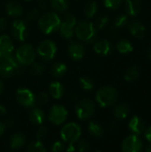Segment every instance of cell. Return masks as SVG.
<instances>
[{
	"instance_id": "cell-39",
	"label": "cell",
	"mask_w": 151,
	"mask_h": 152,
	"mask_svg": "<svg viewBox=\"0 0 151 152\" xmlns=\"http://www.w3.org/2000/svg\"><path fill=\"white\" fill-rule=\"evenodd\" d=\"M122 0H104V5L109 9H117L120 6Z\"/></svg>"
},
{
	"instance_id": "cell-18",
	"label": "cell",
	"mask_w": 151,
	"mask_h": 152,
	"mask_svg": "<svg viewBox=\"0 0 151 152\" xmlns=\"http://www.w3.org/2000/svg\"><path fill=\"white\" fill-rule=\"evenodd\" d=\"M128 127L134 134H137V135L143 134L144 130L146 129L144 121L138 116H133L131 118L128 124Z\"/></svg>"
},
{
	"instance_id": "cell-34",
	"label": "cell",
	"mask_w": 151,
	"mask_h": 152,
	"mask_svg": "<svg viewBox=\"0 0 151 152\" xmlns=\"http://www.w3.org/2000/svg\"><path fill=\"white\" fill-rule=\"evenodd\" d=\"M44 70H45V67L43 64L36 62L32 64L30 72L33 76H41L44 72Z\"/></svg>"
},
{
	"instance_id": "cell-4",
	"label": "cell",
	"mask_w": 151,
	"mask_h": 152,
	"mask_svg": "<svg viewBox=\"0 0 151 152\" xmlns=\"http://www.w3.org/2000/svg\"><path fill=\"white\" fill-rule=\"evenodd\" d=\"M35 48L29 44H25L19 46L15 52V59L20 66H28L32 64L35 61Z\"/></svg>"
},
{
	"instance_id": "cell-24",
	"label": "cell",
	"mask_w": 151,
	"mask_h": 152,
	"mask_svg": "<svg viewBox=\"0 0 151 152\" xmlns=\"http://www.w3.org/2000/svg\"><path fill=\"white\" fill-rule=\"evenodd\" d=\"M49 91L50 94L53 99H61L64 94V87L61 83L58 81H54L50 84L49 86Z\"/></svg>"
},
{
	"instance_id": "cell-14",
	"label": "cell",
	"mask_w": 151,
	"mask_h": 152,
	"mask_svg": "<svg viewBox=\"0 0 151 152\" xmlns=\"http://www.w3.org/2000/svg\"><path fill=\"white\" fill-rule=\"evenodd\" d=\"M85 46L79 42H71L68 46L69 56L74 61H80L85 56Z\"/></svg>"
},
{
	"instance_id": "cell-1",
	"label": "cell",
	"mask_w": 151,
	"mask_h": 152,
	"mask_svg": "<svg viewBox=\"0 0 151 152\" xmlns=\"http://www.w3.org/2000/svg\"><path fill=\"white\" fill-rule=\"evenodd\" d=\"M61 20L54 12L43 14L38 20V28L45 35H50L59 30Z\"/></svg>"
},
{
	"instance_id": "cell-28",
	"label": "cell",
	"mask_w": 151,
	"mask_h": 152,
	"mask_svg": "<svg viewBox=\"0 0 151 152\" xmlns=\"http://www.w3.org/2000/svg\"><path fill=\"white\" fill-rule=\"evenodd\" d=\"M88 131H89L91 135H93V136H94L96 138H101L104 134V131H103L102 126L100 124H98L97 122H94V121H92V122L89 123Z\"/></svg>"
},
{
	"instance_id": "cell-13",
	"label": "cell",
	"mask_w": 151,
	"mask_h": 152,
	"mask_svg": "<svg viewBox=\"0 0 151 152\" xmlns=\"http://www.w3.org/2000/svg\"><path fill=\"white\" fill-rule=\"evenodd\" d=\"M11 31H12V37L20 42L25 41L28 35V30L27 25H26L25 21L20 19H17L12 22Z\"/></svg>"
},
{
	"instance_id": "cell-6",
	"label": "cell",
	"mask_w": 151,
	"mask_h": 152,
	"mask_svg": "<svg viewBox=\"0 0 151 152\" xmlns=\"http://www.w3.org/2000/svg\"><path fill=\"white\" fill-rule=\"evenodd\" d=\"M81 134L80 126L75 122L66 124L61 130V137L67 143H75L80 138Z\"/></svg>"
},
{
	"instance_id": "cell-42",
	"label": "cell",
	"mask_w": 151,
	"mask_h": 152,
	"mask_svg": "<svg viewBox=\"0 0 151 152\" xmlns=\"http://www.w3.org/2000/svg\"><path fill=\"white\" fill-rule=\"evenodd\" d=\"M143 133H144L145 139H146L149 142H151V126L148 127L147 129H145Z\"/></svg>"
},
{
	"instance_id": "cell-2",
	"label": "cell",
	"mask_w": 151,
	"mask_h": 152,
	"mask_svg": "<svg viewBox=\"0 0 151 152\" xmlns=\"http://www.w3.org/2000/svg\"><path fill=\"white\" fill-rule=\"evenodd\" d=\"M75 33L80 41L85 43H92L95 41L97 37V28L95 25L88 20H82L79 23H77Z\"/></svg>"
},
{
	"instance_id": "cell-40",
	"label": "cell",
	"mask_w": 151,
	"mask_h": 152,
	"mask_svg": "<svg viewBox=\"0 0 151 152\" xmlns=\"http://www.w3.org/2000/svg\"><path fill=\"white\" fill-rule=\"evenodd\" d=\"M64 150V145L61 142H59V141H56L54 142L53 144H52V147H51V151L53 152H61Z\"/></svg>"
},
{
	"instance_id": "cell-16",
	"label": "cell",
	"mask_w": 151,
	"mask_h": 152,
	"mask_svg": "<svg viewBox=\"0 0 151 152\" xmlns=\"http://www.w3.org/2000/svg\"><path fill=\"white\" fill-rule=\"evenodd\" d=\"M93 50L97 54L101 56H107L111 53L112 45L109 40L102 39V40H99L95 42L93 45Z\"/></svg>"
},
{
	"instance_id": "cell-23",
	"label": "cell",
	"mask_w": 151,
	"mask_h": 152,
	"mask_svg": "<svg viewBox=\"0 0 151 152\" xmlns=\"http://www.w3.org/2000/svg\"><path fill=\"white\" fill-rule=\"evenodd\" d=\"M67 65L63 62L58 61L55 62L54 64H53V66L51 67V74L53 77L55 78H61L62 77H64L67 73Z\"/></svg>"
},
{
	"instance_id": "cell-25",
	"label": "cell",
	"mask_w": 151,
	"mask_h": 152,
	"mask_svg": "<svg viewBox=\"0 0 151 152\" xmlns=\"http://www.w3.org/2000/svg\"><path fill=\"white\" fill-rule=\"evenodd\" d=\"M25 135L22 133H15L10 138V147L12 150H18L25 143Z\"/></svg>"
},
{
	"instance_id": "cell-26",
	"label": "cell",
	"mask_w": 151,
	"mask_h": 152,
	"mask_svg": "<svg viewBox=\"0 0 151 152\" xmlns=\"http://www.w3.org/2000/svg\"><path fill=\"white\" fill-rule=\"evenodd\" d=\"M140 77V69L136 65H133L127 69L125 73V79L127 82H134Z\"/></svg>"
},
{
	"instance_id": "cell-33",
	"label": "cell",
	"mask_w": 151,
	"mask_h": 152,
	"mask_svg": "<svg viewBox=\"0 0 151 152\" xmlns=\"http://www.w3.org/2000/svg\"><path fill=\"white\" fill-rule=\"evenodd\" d=\"M128 24V16L127 14H120L116 17L114 20V26L117 28H120Z\"/></svg>"
},
{
	"instance_id": "cell-21",
	"label": "cell",
	"mask_w": 151,
	"mask_h": 152,
	"mask_svg": "<svg viewBox=\"0 0 151 152\" xmlns=\"http://www.w3.org/2000/svg\"><path fill=\"white\" fill-rule=\"evenodd\" d=\"M114 117L117 119H125L130 114V107L127 103H119L115 106L113 110Z\"/></svg>"
},
{
	"instance_id": "cell-50",
	"label": "cell",
	"mask_w": 151,
	"mask_h": 152,
	"mask_svg": "<svg viewBox=\"0 0 151 152\" xmlns=\"http://www.w3.org/2000/svg\"><path fill=\"white\" fill-rule=\"evenodd\" d=\"M26 1H30V0H26Z\"/></svg>"
},
{
	"instance_id": "cell-20",
	"label": "cell",
	"mask_w": 151,
	"mask_h": 152,
	"mask_svg": "<svg viewBox=\"0 0 151 152\" xmlns=\"http://www.w3.org/2000/svg\"><path fill=\"white\" fill-rule=\"evenodd\" d=\"M28 118L32 124L39 126L43 124V122L44 121L45 115H44V112L40 108H34L30 110Z\"/></svg>"
},
{
	"instance_id": "cell-15",
	"label": "cell",
	"mask_w": 151,
	"mask_h": 152,
	"mask_svg": "<svg viewBox=\"0 0 151 152\" xmlns=\"http://www.w3.org/2000/svg\"><path fill=\"white\" fill-rule=\"evenodd\" d=\"M14 46L11 37L8 35H2L0 37V57L11 55L13 52Z\"/></svg>"
},
{
	"instance_id": "cell-17",
	"label": "cell",
	"mask_w": 151,
	"mask_h": 152,
	"mask_svg": "<svg viewBox=\"0 0 151 152\" xmlns=\"http://www.w3.org/2000/svg\"><path fill=\"white\" fill-rule=\"evenodd\" d=\"M130 33L138 39H142L145 37V27L139 20H133L128 23Z\"/></svg>"
},
{
	"instance_id": "cell-5",
	"label": "cell",
	"mask_w": 151,
	"mask_h": 152,
	"mask_svg": "<svg viewBox=\"0 0 151 152\" xmlns=\"http://www.w3.org/2000/svg\"><path fill=\"white\" fill-rule=\"evenodd\" d=\"M20 68V63L12 54L0 57V75L3 77H10Z\"/></svg>"
},
{
	"instance_id": "cell-47",
	"label": "cell",
	"mask_w": 151,
	"mask_h": 152,
	"mask_svg": "<svg viewBox=\"0 0 151 152\" xmlns=\"http://www.w3.org/2000/svg\"><path fill=\"white\" fill-rule=\"evenodd\" d=\"M3 91H4V83L0 80V94L3 93Z\"/></svg>"
},
{
	"instance_id": "cell-22",
	"label": "cell",
	"mask_w": 151,
	"mask_h": 152,
	"mask_svg": "<svg viewBox=\"0 0 151 152\" xmlns=\"http://www.w3.org/2000/svg\"><path fill=\"white\" fill-rule=\"evenodd\" d=\"M5 11H6V13L11 17H20V15H22L23 8L17 2L11 1L6 4Z\"/></svg>"
},
{
	"instance_id": "cell-7",
	"label": "cell",
	"mask_w": 151,
	"mask_h": 152,
	"mask_svg": "<svg viewBox=\"0 0 151 152\" xmlns=\"http://www.w3.org/2000/svg\"><path fill=\"white\" fill-rule=\"evenodd\" d=\"M76 115L80 120H86L90 118L95 111V105L90 99H83L79 101L75 108Z\"/></svg>"
},
{
	"instance_id": "cell-38",
	"label": "cell",
	"mask_w": 151,
	"mask_h": 152,
	"mask_svg": "<svg viewBox=\"0 0 151 152\" xmlns=\"http://www.w3.org/2000/svg\"><path fill=\"white\" fill-rule=\"evenodd\" d=\"M49 102V95L46 93H40L36 98V102H37L39 105H45Z\"/></svg>"
},
{
	"instance_id": "cell-3",
	"label": "cell",
	"mask_w": 151,
	"mask_h": 152,
	"mask_svg": "<svg viewBox=\"0 0 151 152\" xmlns=\"http://www.w3.org/2000/svg\"><path fill=\"white\" fill-rule=\"evenodd\" d=\"M95 99L101 107H109L117 102L118 99V93L112 86H103L96 93Z\"/></svg>"
},
{
	"instance_id": "cell-11",
	"label": "cell",
	"mask_w": 151,
	"mask_h": 152,
	"mask_svg": "<svg viewBox=\"0 0 151 152\" xmlns=\"http://www.w3.org/2000/svg\"><path fill=\"white\" fill-rule=\"evenodd\" d=\"M16 101L17 102L25 108H31L36 104V96L29 89L20 87L16 91Z\"/></svg>"
},
{
	"instance_id": "cell-31",
	"label": "cell",
	"mask_w": 151,
	"mask_h": 152,
	"mask_svg": "<svg viewBox=\"0 0 151 152\" xmlns=\"http://www.w3.org/2000/svg\"><path fill=\"white\" fill-rule=\"evenodd\" d=\"M27 151L28 152H45L46 149L44 148V146L43 145V142L39 140H36L31 142L28 147H27Z\"/></svg>"
},
{
	"instance_id": "cell-19",
	"label": "cell",
	"mask_w": 151,
	"mask_h": 152,
	"mask_svg": "<svg viewBox=\"0 0 151 152\" xmlns=\"http://www.w3.org/2000/svg\"><path fill=\"white\" fill-rule=\"evenodd\" d=\"M125 11L130 16H136L142 10L141 0H125Z\"/></svg>"
},
{
	"instance_id": "cell-37",
	"label": "cell",
	"mask_w": 151,
	"mask_h": 152,
	"mask_svg": "<svg viewBox=\"0 0 151 152\" xmlns=\"http://www.w3.org/2000/svg\"><path fill=\"white\" fill-rule=\"evenodd\" d=\"M48 134H49V132H48V128L46 127V126H41V127H39V129L37 130V132H36V140H39V141H44L47 136H48Z\"/></svg>"
},
{
	"instance_id": "cell-48",
	"label": "cell",
	"mask_w": 151,
	"mask_h": 152,
	"mask_svg": "<svg viewBox=\"0 0 151 152\" xmlns=\"http://www.w3.org/2000/svg\"><path fill=\"white\" fill-rule=\"evenodd\" d=\"M147 57L149 58L150 61H151V49H150V50L147 52Z\"/></svg>"
},
{
	"instance_id": "cell-27",
	"label": "cell",
	"mask_w": 151,
	"mask_h": 152,
	"mask_svg": "<svg viewBox=\"0 0 151 152\" xmlns=\"http://www.w3.org/2000/svg\"><path fill=\"white\" fill-rule=\"evenodd\" d=\"M117 50L122 54H126V53H132L133 50V47L129 40L121 39L117 44Z\"/></svg>"
},
{
	"instance_id": "cell-30",
	"label": "cell",
	"mask_w": 151,
	"mask_h": 152,
	"mask_svg": "<svg viewBox=\"0 0 151 152\" xmlns=\"http://www.w3.org/2000/svg\"><path fill=\"white\" fill-rule=\"evenodd\" d=\"M50 3L52 8L58 12H62L69 7V0H51Z\"/></svg>"
},
{
	"instance_id": "cell-44",
	"label": "cell",
	"mask_w": 151,
	"mask_h": 152,
	"mask_svg": "<svg viewBox=\"0 0 151 152\" xmlns=\"http://www.w3.org/2000/svg\"><path fill=\"white\" fill-rule=\"evenodd\" d=\"M5 26H6V21H5V20H4V18L0 17V31L4 30V28H5Z\"/></svg>"
},
{
	"instance_id": "cell-49",
	"label": "cell",
	"mask_w": 151,
	"mask_h": 152,
	"mask_svg": "<svg viewBox=\"0 0 151 152\" xmlns=\"http://www.w3.org/2000/svg\"><path fill=\"white\" fill-rule=\"evenodd\" d=\"M146 151L148 152H151V142H150V144H149V146L147 147Z\"/></svg>"
},
{
	"instance_id": "cell-36",
	"label": "cell",
	"mask_w": 151,
	"mask_h": 152,
	"mask_svg": "<svg viewBox=\"0 0 151 152\" xmlns=\"http://www.w3.org/2000/svg\"><path fill=\"white\" fill-rule=\"evenodd\" d=\"M108 23H109V16L101 15L97 18L95 21V27L97 29H103L107 26Z\"/></svg>"
},
{
	"instance_id": "cell-29",
	"label": "cell",
	"mask_w": 151,
	"mask_h": 152,
	"mask_svg": "<svg viewBox=\"0 0 151 152\" xmlns=\"http://www.w3.org/2000/svg\"><path fill=\"white\" fill-rule=\"evenodd\" d=\"M98 4L96 2H93V1H91V2H88L85 5V8H84V14L85 15L86 18H93L98 12Z\"/></svg>"
},
{
	"instance_id": "cell-32",
	"label": "cell",
	"mask_w": 151,
	"mask_h": 152,
	"mask_svg": "<svg viewBox=\"0 0 151 152\" xmlns=\"http://www.w3.org/2000/svg\"><path fill=\"white\" fill-rule=\"evenodd\" d=\"M79 83H80V86L83 90L85 91H91L93 89L94 87V83H93V80L89 77H82L80 79H79Z\"/></svg>"
},
{
	"instance_id": "cell-46",
	"label": "cell",
	"mask_w": 151,
	"mask_h": 152,
	"mask_svg": "<svg viewBox=\"0 0 151 152\" xmlns=\"http://www.w3.org/2000/svg\"><path fill=\"white\" fill-rule=\"evenodd\" d=\"M5 113H6V109L3 105H0V117L5 115Z\"/></svg>"
},
{
	"instance_id": "cell-43",
	"label": "cell",
	"mask_w": 151,
	"mask_h": 152,
	"mask_svg": "<svg viewBox=\"0 0 151 152\" xmlns=\"http://www.w3.org/2000/svg\"><path fill=\"white\" fill-rule=\"evenodd\" d=\"M5 126H15V120L12 118H8L6 120V123H5Z\"/></svg>"
},
{
	"instance_id": "cell-10",
	"label": "cell",
	"mask_w": 151,
	"mask_h": 152,
	"mask_svg": "<svg viewBox=\"0 0 151 152\" xmlns=\"http://www.w3.org/2000/svg\"><path fill=\"white\" fill-rule=\"evenodd\" d=\"M68 117V110L67 109L62 106V105H53L49 113H48V120L55 125V126H60L63 124Z\"/></svg>"
},
{
	"instance_id": "cell-12",
	"label": "cell",
	"mask_w": 151,
	"mask_h": 152,
	"mask_svg": "<svg viewBox=\"0 0 151 152\" xmlns=\"http://www.w3.org/2000/svg\"><path fill=\"white\" fill-rule=\"evenodd\" d=\"M124 152H140L143 150V142L137 134H132L126 137L121 145Z\"/></svg>"
},
{
	"instance_id": "cell-35",
	"label": "cell",
	"mask_w": 151,
	"mask_h": 152,
	"mask_svg": "<svg viewBox=\"0 0 151 152\" xmlns=\"http://www.w3.org/2000/svg\"><path fill=\"white\" fill-rule=\"evenodd\" d=\"M75 147H76V151H86L89 150V142L85 140V139H78L77 142H76V144H75Z\"/></svg>"
},
{
	"instance_id": "cell-45",
	"label": "cell",
	"mask_w": 151,
	"mask_h": 152,
	"mask_svg": "<svg viewBox=\"0 0 151 152\" xmlns=\"http://www.w3.org/2000/svg\"><path fill=\"white\" fill-rule=\"evenodd\" d=\"M5 129H6L5 124L0 121V136H2L4 134V133L5 132Z\"/></svg>"
},
{
	"instance_id": "cell-9",
	"label": "cell",
	"mask_w": 151,
	"mask_h": 152,
	"mask_svg": "<svg viewBox=\"0 0 151 152\" xmlns=\"http://www.w3.org/2000/svg\"><path fill=\"white\" fill-rule=\"evenodd\" d=\"M56 52H57L56 44L49 39L42 41L36 48L37 54L42 60L45 61H52L55 57Z\"/></svg>"
},
{
	"instance_id": "cell-8",
	"label": "cell",
	"mask_w": 151,
	"mask_h": 152,
	"mask_svg": "<svg viewBox=\"0 0 151 152\" xmlns=\"http://www.w3.org/2000/svg\"><path fill=\"white\" fill-rule=\"evenodd\" d=\"M77 23V17L72 13H67L61 20L59 31L61 36L65 39H69L73 37L75 32V27Z\"/></svg>"
},
{
	"instance_id": "cell-41",
	"label": "cell",
	"mask_w": 151,
	"mask_h": 152,
	"mask_svg": "<svg viewBox=\"0 0 151 152\" xmlns=\"http://www.w3.org/2000/svg\"><path fill=\"white\" fill-rule=\"evenodd\" d=\"M38 14H39V12H38L37 9H32L31 11H29L28 12V14L26 16V20L28 21H32L38 17Z\"/></svg>"
}]
</instances>
